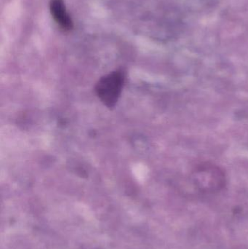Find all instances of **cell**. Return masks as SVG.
Instances as JSON below:
<instances>
[{"mask_svg": "<svg viewBox=\"0 0 248 249\" xmlns=\"http://www.w3.org/2000/svg\"><path fill=\"white\" fill-rule=\"evenodd\" d=\"M195 187L203 193L219 191L226 184L224 171L213 164H201L195 168L191 175Z\"/></svg>", "mask_w": 248, "mask_h": 249, "instance_id": "cell-1", "label": "cell"}, {"mask_svg": "<svg viewBox=\"0 0 248 249\" xmlns=\"http://www.w3.org/2000/svg\"><path fill=\"white\" fill-rule=\"evenodd\" d=\"M125 81L122 70H116L100 78L95 87L96 95L109 109L115 107L119 101Z\"/></svg>", "mask_w": 248, "mask_h": 249, "instance_id": "cell-2", "label": "cell"}, {"mask_svg": "<svg viewBox=\"0 0 248 249\" xmlns=\"http://www.w3.org/2000/svg\"><path fill=\"white\" fill-rule=\"evenodd\" d=\"M50 9L53 18L62 29L65 30L72 29V20L66 10L63 0H51Z\"/></svg>", "mask_w": 248, "mask_h": 249, "instance_id": "cell-3", "label": "cell"}]
</instances>
